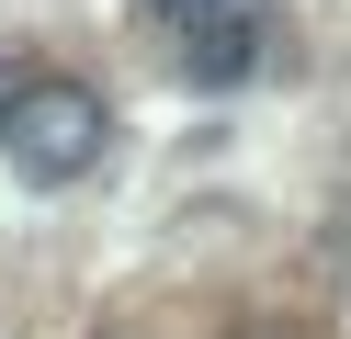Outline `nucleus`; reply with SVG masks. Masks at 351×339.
I'll return each instance as SVG.
<instances>
[{
	"label": "nucleus",
	"instance_id": "nucleus-1",
	"mask_svg": "<svg viewBox=\"0 0 351 339\" xmlns=\"http://www.w3.org/2000/svg\"><path fill=\"white\" fill-rule=\"evenodd\" d=\"M0 147L23 158L34 181H80L102 158V90L57 79V68H34V79L0 90Z\"/></svg>",
	"mask_w": 351,
	"mask_h": 339
},
{
	"label": "nucleus",
	"instance_id": "nucleus-2",
	"mask_svg": "<svg viewBox=\"0 0 351 339\" xmlns=\"http://www.w3.org/2000/svg\"><path fill=\"white\" fill-rule=\"evenodd\" d=\"M250 57H261V12H227V23H204V34H182V79L193 90L250 79Z\"/></svg>",
	"mask_w": 351,
	"mask_h": 339
},
{
	"label": "nucleus",
	"instance_id": "nucleus-3",
	"mask_svg": "<svg viewBox=\"0 0 351 339\" xmlns=\"http://www.w3.org/2000/svg\"><path fill=\"white\" fill-rule=\"evenodd\" d=\"M147 23H170V34H204V23H227V12H250V0H136Z\"/></svg>",
	"mask_w": 351,
	"mask_h": 339
}]
</instances>
